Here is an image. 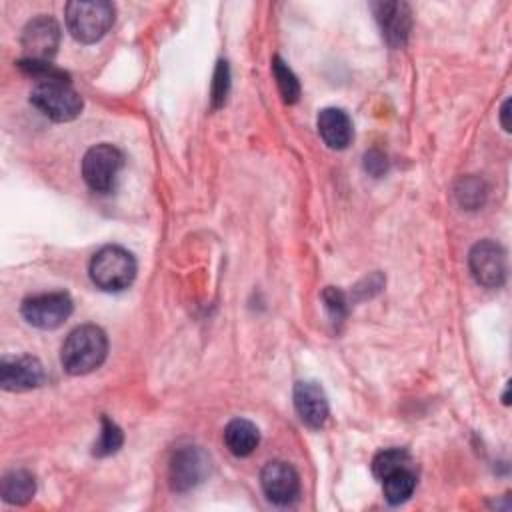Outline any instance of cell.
<instances>
[{"label": "cell", "instance_id": "1", "mask_svg": "<svg viewBox=\"0 0 512 512\" xmlns=\"http://www.w3.org/2000/svg\"><path fill=\"white\" fill-rule=\"evenodd\" d=\"M108 354V338L96 324L74 328L62 344L60 362L68 374L82 376L102 366Z\"/></svg>", "mask_w": 512, "mask_h": 512}, {"label": "cell", "instance_id": "2", "mask_svg": "<svg viewBox=\"0 0 512 512\" xmlns=\"http://www.w3.org/2000/svg\"><path fill=\"white\" fill-rule=\"evenodd\" d=\"M90 280L104 292H120L136 278V260L132 252L122 246H102L90 260Z\"/></svg>", "mask_w": 512, "mask_h": 512}, {"label": "cell", "instance_id": "3", "mask_svg": "<svg viewBox=\"0 0 512 512\" xmlns=\"http://www.w3.org/2000/svg\"><path fill=\"white\" fill-rule=\"evenodd\" d=\"M30 102L54 122H70L82 112V96L70 86L68 78L38 82L30 92Z\"/></svg>", "mask_w": 512, "mask_h": 512}, {"label": "cell", "instance_id": "4", "mask_svg": "<svg viewBox=\"0 0 512 512\" xmlns=\"http://www.w3.org/2000/svg\"><path fill=\"white\" fill-rule=\"evenodd\" d=\"M114 22V6L110 2H68L66 26L68 32L84 44L98 42Z\"/></svg>", "mask_w": 512, "mask_h": 512}, {"label": "cell", "instance_id": "5", "mask_svg": "<svg viewBox=\"0 0 512 512\" xmlns=\"http://www.w3.org/2000/svg\"><path fill=\"white\" fill-rule=\"evenodd\" d=\"M124 166L122 152L112 144H96L82 158V178L94 192H110Z\"/></svg>", "mask_w": 512, "mask_h": 512}, {"label": "cell", "instance_id": "6", "mask_svg": "<svg viewBox=\"0 0 512 512\" xmlns=\"http://www.w3.org/2000/svg\"><path fill=\"white\" fill-rule=\"evenodd\" d=\"M20 312L24 320L40 330H54L72 314V298L66 292H42L28 296Z\"/></svg>", "mask_w": 512, "mask_h": 512}, {"label": "cell", "instance_id": "7", "mask_svg": "<svg viewBox=\"0 0 512 512\" xmlns=\"http://www.w3.org/2000/svg\"><path fill=\"white\" fill-rule=\"evenodd\" d=\"M474 280L484 288H500L506 280V250L494 240H480L468 254Z\"/></svg>", "mask_w": 512, "mask_h": 512}, {"label": "cell", "instance_id": "8", "mask_svg": "<svg viewBox=\"0 0 512 512\" xmlns=\"http://www.w3.org/2000/svg\"><path fill=\"white\" fill-rule=\"evenodd\" d=\"M20 44H22L24 60L50 62V58L56 54V48L60 44L58 22L44 14L32 18L22 30Z\"/></svg>", "mask_w": 512, "mask_h": 512}, {"label": "cell", "instance_id": "9", "mask_svg": "<svg viewBox=\"0 0 512 512\" xmlns=\"http://www.w3.org/2000/svg\"><path fill=\"white\" fill-rule=\"evenodd\" d=\"M260 484L266 498L272 504L286 506L292 504L300 494V476L298 472L282 460L268 462L260 472Z\"/></svg>", "mask_w": 512, "mask_h": 512}, {"label": "cell", "instance_id": "10", "mask_svg": "<svg viewBox=\"0 0 512 512\" xmlns=\"http://www.w3.org/2000/svg\"><path fill=\"white\" fill-rule=\"evenodd\" d=\"M208 472V458L198 446L178 448L170 460V486L184 492L202 482Z\"/></svg>", "mask_w": 512, "mask_h": 512}, {"label": "cell", "instance_id": "11", "mask_svg": "<svg viewBox=\"0 0 512 512\" xmlns=\"http://www.w3.org/2000/svg\"><path fill=\"white\" fill-rule=\"evenodd\" d=\"M44 382V368L32 356H4L0 362V384L4 390L22 392Z\"/></svg>", "mask_w": 512, "mask_h": 512}, {"label": "cell", "instance_id": "12", "mask_svg": "<svg viewBox=\"0 0 512 512\" xmlns=\"http://www.w3.org/2000/svg\"><path fill=\"white\" fill-rule=\"evenodd\" d=\"M294 408L310 428H322L328 418V398L318 382L300 380L294 386Z\"/></svg>", "mask_w": 512, "mask_h": 512}, {"label": "cell", "instance_id": "13", "mask_svg": "<svg viewBox=\"0 0 512 512\" xmlns=\"http://www.w3.org/2000/svg\"><path fill=\"white\" fill-rule=\"evenodd\" d=\"M376 20L384 38L392 46H402L410 32V8L404 2H380L374 4Z\"/></svg>", "mask_w": 512, "mask_h": 512}, {"label": "cell", "instance_id": "14", "mask_svg": "<svg viewBox=\"0 0 512 512\" xmlns=\"http://www.w3.org/2000/svg\"><path fill=\"white\" fill-rule=\"evenodd\" d=\"M318 132L322 140L334 148L342 150L352 142L354 130H352V120L342 108H324L318 114Z\"/></svg>", "mask_w": 512, "mask_h": 512}, {"label": "cell", "instance_id": "15", "mask_svg": "<svg viewBox=\"0 0 512 512\" xmlns=\"http://www.w3.org/2000/svg\"><path fill=\"white\" fill-rule=\"evenodd\" d=\"M224 444L234 456L246 458L258 448L260 432L254 422L246 418H234L224 428Z\"/></svg>", "mask_w": 512, "mask_h": 512}, {"label": "cell", "instance_id": "16", "mask_svg": "<svg viewBox=\"0 0 512 512\" xmlns=\"http://www.w3.org/2000/svg\"><path fill=\"white\" fill-rule=\"evenodd\" d=\"M0 490L8 504H26L36 492V480L28 470H12L2 478Z\"/></svg>", "mask_w": 512, "mask_h": 512}, {"label": "cell", "instance_id": "17", "mask_svg": "<svg viewBox=\"0 0 512 512\" xmlns=\"http://www.w3.org/2000/svg\"><path fill=\"white\" fill-rule=\"evenodd\" d=\"M380 482L384 488V498L390 504H402L412 496V492L416 488V474L412 472V466H404V468L394 470Z\"/></svg>", "mask_w": 512, "mask_h": 512}, {"label": "cell", "instance_id": "18", "mask_svg": "<svg viewBox=\"0 0 512 512\" xmlns=\"http://www.w3.org/2000/svg\"><path fill=\"white\" fill-rule=\"evenodd\" d=\"M404 466H412L410 464V454L404 450V448H388V450H382L374 456L372 460V472L378 480L386 478L388 474H392L394 470L398 468H404Z\"/></svg>", "mask_w": 512, "mask_h": 512}, {"label": "cell", "instance_id": "19", "mask_svg": "<svg viewBox=\"0 0 512 512\" xmlns=\"http://www.w3.org/2000/svg\"><path fill=\"white\" fill-rule=\"evenodd\" d=\"M102 430H100V436H98V440L94 442V446H92V454L94 456H98V458H102V456H110V454H114V452H118L120 450V446H122V442H124V434H122V430L110 420V418H106V416H102Z\"/></svg>", "mask_w": 512, "mask_h": 512}, {"label": "cell", "instance_id": "20", "mask_svg": "<svg viewBox=\"0 0 512 512\" xmlns=\"http://www.w3.org/2000/svg\"><path fill=\"white\" fill-rule=\"evenodd\" d=\"M272 72H274V78H276V84H278V90H280L284 102L294 104L300 98V84H298V78L294 76V72L288 68V64L280 56H276L272 60Z\"/></svg>", "mask_w": 512, "mask_h": 512}, {"label": "cell", "instance_id": "21", "mask_svg": "<svg viewBox=\"0 0 512 512\" xmlns=\"http://www.w3.org/2000/svg\"><path fill=\"white\" fill-rule=\"evenodd\" d=\"M230 88V72H228V64L224 60L218 62L216 72H214V82H212V106L218 108L224 104L226 94Z\"/></svg>", "mask_w": 512, "mask_h": 512}, {"label": "cell", "instance_id": "22", "mask_svg": "<svg viewBox=\"0 0 512 512\" xmlns=\"http://www.w3.org/2000/svg\"><path fill=\"white\" fill-rule=\"evenodd\" d=\"M324 302H326V308L330 310V314L334 318H342L346 314V300H344V294L336 288H326L324 294H322Z\"/></svg>", "mask_w": 512, "mask_h": 512}, {"label": "cell", "instance_id": "23", "mask_svg": "<svg viewBox=\"0 0 512 512\" xmlns=\"http://www.w3.org/2000/svg\"><path fill=\"white\" fill-rule=\"evenodd\" d=\"M364 168L372 174V176H382L388 168V162H386V156L380 152V150H370L366 152L364 156Z\"/></svg>", "mask_w": 512, "mask_h": 512}, {"label": "cell", "instance_id": "24", "mask_svg": "<svg viewBox=\"0 0 512 512\" xmlns=\"http://www.w3.org/2000/svg\"><path fill=\"white\" fill-rule=\"evenodd\" d=\"M508 114H510V100H506L500 108V122H502V128L506 132H510V122H508Z\"/></svg>", "mask_w": 512, "mask_h": 512}]
</instances>
